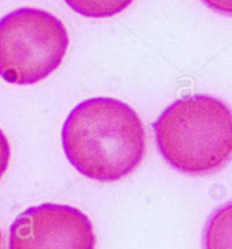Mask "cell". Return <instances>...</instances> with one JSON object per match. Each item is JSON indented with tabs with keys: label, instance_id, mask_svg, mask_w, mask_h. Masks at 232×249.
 <instances>
[{
	"label": "cell",
	"instance_id": "3",
	"mask_svg": "<svg viewBox=\"0 0 232 249\" xmlns=\"http://www.w3.org/2000/svg\"><path fill=\"white\" fill-rule=\"evenodd\" d=\"M69 45L66 26L53 14L22 7L0 19V78L34 85L54 72Z\"/></svg>",
	"mask_w": 232,
	"mask_h": 249
},
{
	"label": "cell",
	"instance_id": "9",
	"mask_svg": "<svg viewBox=\"0 0 232 249\" xmlns=\"http://www.w3.org/2000/svg\"><path fill=\"white\" fill-rule=\"evenodd\" d=\"M0 249H1V230H0Z\"/></svg>",
	"mask_w": 232,
	"mask_h": 249
},
{
	"label": "cell",
	"instance_id": "8",
	"mask_svg": "<svg viewBox=\"0 0 232 249\" xmlns=\"http://www.w3.org/2000/svg\"><path fill=\"white\" fill-rule=\"evenodd\" d=\"M206 7L219 14L231 15L232 14V0H201Z\"/></svg>",
	"mask_w": 232,
	"mask_h": 249
},
{
	"label": "cell",
	"instance_id": "6",
	"mask_svg": "<svg viewBox=\"0 0 232 249\" xmlns=\"http://www.w3.org/2000/svg\"><path fill=\"white\" fill-rule=\"evenodd\" d=\"M66 6L86 18H110L122 13L134 0H64Z\"/></svg>",
	"mask_w": 232,
	"mask_h": 249
},
{
	"label": "cell",
	"instance_id": "7",
	"mask_svg": "<svg viewBox=\"0 0 232 249\" xmlns=\"http://www.w3.org/2000/svg\"><path fill=\"white\" fill-rule=\"evenodd\" d=\"M11 158V147L4 132L0 129V178L6 173Z\"/></svg>",
	"mask_w": 232,
	"mask_h": 249
},
{
	"label": "cell",
	"instance_id": "2",
	"mask_svg": "<svg viewBox=\"0 0 232 249\" xmlns=\"http://www.w3.org/2000/svg\"><path fill=\"white\" fill-rule=\"evenodd\" d=\"M152 129L163 160L183 175H211L231 160V109L215 97L177 100L160 113Z\"/></svg>",
	"mask_w": 232,
	"mask_h": 249
},
{
	"label": "cell",
	"instance_id": "5",
	"mask_svg": "<svg viewBox=\"0 0 232 249\" xmlns=\"http://www.w3.org/2000/svg\"><path fill=\"white\" fill-rule=\"evenodd\" d=\"M231 202H228L208 219L202 236L204 249H231Z\"/></svg>",
	"mask_w": 232,
	"mask_h": 249
},
{
	"label": "cell",
	"instance_id": "4",
	"mask_svg": "<svg viewBox=\"0 0 232 249\" xmlns=\"http://www.w3.org/2000/svg\"><path fill=\"white\" fill-rule=\"evenodd\" d=\"M91 219L68 204L44 203L25 210L10 228L8 249H95Z\"/></svg>",
	"mask_w": 232,
	"mask_h": 249
},
{
	"label": "cell",
	"instance_id": "1",
	"mask_svg": "<svg viewBox=\"0 0 232 249\" xmlns=\"http://www.w3.org/2000/svg\"><path fill=\"white\" fill-rule=\"evenodd\" d=\"M66 160L90 180L118 181L134 172L146 155V129L136 110L110 97L78 104L61 129Z\"/></svg>",
	"mask_w": 232,
	"mask_h": 249
}]
</instances>
